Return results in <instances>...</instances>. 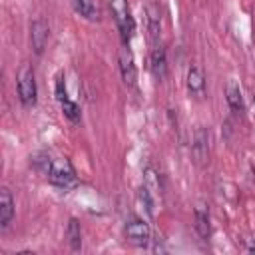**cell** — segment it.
Here are the masks:
<instances>
[{
  "label": "cell",
  "mask_w": 255,
  "mask_h": 255,
  "mask_svg": "<svg viewBox=\"0 0 255 255\" xmlns=\"http://www.w3.org/2000/svg\"><path fill=\"white\" fill-rule=\"evenodd\" d=\"M32 163L56 187L66 189V187H72L76 183V171H74L72 163L66 157H52L48 153H40V155L32 157Z\"/></svg>",
  "instance_id": "cell-1"
},
{
  "label": "cell",
  "mask_w": 255,
  "mask_h": 255,
  "mask_svg": "<svg viewBox=\"0 0 255 255\" xmlns=\"http://www.w3.org/2000/svg\"><path fill=\"white\" fill-rule=\"evenodd\" d=\"M16 86H18V98L22 106L30 108L38 100V86H36V74L30 64H22L16 74Z\"/></svg>",
  "instance_id": "cell-2"
},
{
  "label": "cell",
  "mask_w": 255,
  "mask_h": 255,
  "mask_svg": "<svg viewBox=\"0 0 255 255\" xmlns=\"http://www.w3.org/2000/svg\"><path fill=\"white\" fill-rule=\"evenodd\" d=\"M114 14H116V22H118V28H120V36H122V42L126 46H129L131 38H133V32H135V22L129 14V8L126 2L118 4V0H114Z\"/></svg>",
  "instance_id": "cell-3"
},
{
  "label": "cell",
  "mask_w": 255,
  "mask_h": 255,
  "mask_svg": "<svg viewBox=\"0 0 255 255\" xmlns=\"http://www.w3.org/2000/svg\"><path fill=\"white\" fill-rule=\"evenodd\" d=\"M48 38H50V24L42 16L34 18L32 24H30V44H32L34 54L40 56L44 52V48L48 44Z\"/></svg>",
  "instance_id": "cell-4"
},
{
  "label": "cell",
  "mask_w": 255,
  "mask_h": 255,
  "mask_svg": "<svg viewBox=\"0 0 255 255\" xmlns=\"http://www.w3.org/2000/svg\"><path fill=\"white\" fill-rule=\"evenodd\" d=\"M118 64H120V72H122V80L126 86H135L137 80V68H135V60L133 54L129 50V46H122L118 52Z\"/></svg>",
  "instance_id": "cell-5"
},
{
  "label": "cell",
  "mask_w": 255,
  "mask_h": 255,
  "mask_svg": "<svg viewBox=\"0 0 255 255\" xmlns=\"http://www.w3.org/2000/svg\"><path fill=\"white\" fill-rule=\"evenodd\" d=\"M126 237L137 245V247H143L149 243V237H151V231H149V225L139 219V217H131L128 223H126Z\"/></svg>",
  "instance_id": "cell-6"
},
{
  "label": "cell",
  "mask_w": 255,
  "mask_h": 255,
  "mask_svg": "<svg viewBox=\"0 0 255 255\" xmlns=\"http://www.w3.org/2000/svg\"><path fill=\"white\" fill-rule=\"evenodd\" d=\"M14 207H16V203H14L12 191H10L8 187H2V189H0V227H2V229H6V227L12 223L14 211H16Z\"/></svg>",
  "instance_id": "cell-7"
},
{
  "label": "cell",
  "mask_w": 255,
  "mask_h": 255,
  "mask_svg": "<svg viewBox=\"0 0 255 255\" xmlns=\"http://www.w3.org/2000/svg\"><path fill=\"white\" fill-rule=\"evenodd\" d=\"M149 70L157 80H163L167 76V54L163 46H155L149 54Z\"/></svg>",
  "instance_id": "cell-8"
},
{
  "label": "cell",
  "mask_w": 255,
  "mask_h": 255,
  "mask_svg": "<svg viewBox=\"0 0 255 255\" xmlns=\"http://www.w3.org/2000/svg\"><path fill=\"white\" fill-rule=\"evenodd\" d=\"M145 14H147V32H149V38L155 42L161 36V10H159V6L155 2H151V4H147Z\"/></svg>",
  "instance_id": "cell-9"
},
{
  "label": "cell",
  "mask_w": 255,
  "mask_h": 255,
  "mask_svg": "<svg viewBox=\"0 0 255 255\" xmlns=\"http://www.w3.org/2000/svg\"><path fill=\"white\" fill-rule=\"evenodd\" d=\"M187 90L189 94L201 98L203 92H205V74L199 66H191L189 72H187Z\"/></svg>",
  "instance_id": "cell-10"
},
{
  "label": "cell",
  "mask_w": 255,
  "mask_h": 255,
  "mask_svg": "<svg viewBox=\"0 0 255 255\" xmlns=\"http://www.w3.org/2000/svg\"><path fill=\"white\" fill-rule=\"evenodd\" d=\"M207 151H209V133L203 128H197L193 135V155L199 163H203L207 159Z\"/></svg>",
  "instance_id": "cell-11"
},
{
  "label": "cell",
  "mask_w": 255,
  "mask_h": 255,
  "mask_svg": "<svg viewBox=\"0 0 255 255\" xmlns=\"http://www.w3.org/2000/svg\"><path fill=\"white\" fill-rule=\"evenodd\" d=\"M225 100L229 104V108L235 112V114H243L245 112V104H243V96H241V90L235 82H227L225 86Z\"/></svg>",
  "instance_id": "cell-12"
},
{
  "label": "cell",
  "mask_w": 255,
  "mask_h": 255,
  "mask_svg": "<svg viewBox=\"0 0 255 255\" xmlns=\"http://www.w3.org/2000/svg\"><path fill=\"white\" fill-rule=\"evenodd\" d=\"M195 231L201 239L211 237V219H209V211L203 205L195 207Z\"/></svg>",
  "instance_id": "cell-13"
},
{
  "label": "cell",
  "mask_w": 255,
  "mask_h": 255,
  "mask_svg": "<svg viewBox=\"0 0 255 255\" xmlns=\"http://www.w3.org/2000/svg\"><path fill=\"white\" fill-rule=\"evenodd\" d=\"M66 239H68V245L72 251H78L82 247V227H80V221L76 217H70L68 219V225H66Z\"/></svg>",
  "instance_id": "cell-14"
},
{
  "label": "cell",
  "mask_w": 255,
  "mask_h": 255,
  "mask_svg": "<svg viewBox=\"0 0 255 255\" xmlns=\"http://www.w3.org/2000/svg\"><path fill=\"white\" fill-rule=\"evenodd\" d=\"M74 10L86 18V20H98L100 18V12H98V6H96V0H70Z\"/></svg>",
  "instance_id": "cell-15"
},
{
  "label": "cell",
  "mask_w": 255,
  "mask_h": 255,
  "mask_svg": "<svg viewBox=\"0 0 255 255\" xmlns=\"http://www.w3.org/2000/svg\"><path fill=\"white\" fill-rule=\"evenodd\" d=\"M60 104H62V112H64V116H66L68 120H72V122H78V120H80V108H78L76 102H72V100L68 98V100L60 102Z\"/></svg>",
  "instance_id": "cell-16"
},
{
  "label": "cell",
  "mask_w": 255,
  "mask_h": 255,
  "mask_svg": "<svg viewBox=\"0 0 255 255\" xmlns=\"http://www.w3.org/2000/svg\"><path fill=\"white\" fill-rule=\"evenodd\" d=\"M139 197H141V201L145 203L147 213L153 215V199H151V195H149V189H147V187H141V189H139Z\"/></svg>",
  "instance_id": "cell-17"
},
{
  "label": "cell",
  "mask_w": 255,
  "mask_h": 255,
  "mask_svg": "<svg viewBox=\"0 0 255 255\" xmlns=\"http://www.w3.org/2000/svg\"><path fill=\"white\" fill-rule=\"evenodd\" d=\"M56 98H58L60 102L68 100V94H66V84H64V78H62V76H58V80H56Z\"/></svg>",
  "instance_id": "cell-18"
},
{
  "label": "cell",
  "mask_w": 255,
  "mask_h": 255,
  "mask_svg": "<svg viewBox=\"0 0 255 255\" xmlns=\"http://www.w3.org/2000/svg\"><path fill=\"white\" fill-rule=\"evenodd\" d=\"M253 104H255V96H253Z\"/></svg>",
  "instance_id": "cell-19"
}]
</instances>
